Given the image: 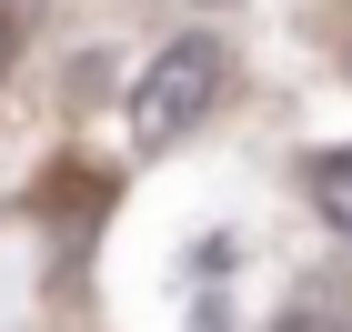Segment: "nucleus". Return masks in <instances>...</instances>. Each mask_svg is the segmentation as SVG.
<instances>
[{
	"mask_svg": "<svg viewBox=\"0 0 352 332\" xmlns=\"http://www.w3.org/2000/svg\"><path fill=\"white\" fill-rule=\"evenodd\" d=\"M221 81H232V51H221L212 30L162 41V60L131 81V141H141V151H171L182 131H201L212 101H221Z\"/></svg>",
	"mask_w": 352,
	"mask_h": 332,
	"instance_id": "obj_1",
	"label": "nucleus"
},
{
	"mask_svg": "<svg viewBox=\"0 0 352 332\" xmlns=\"http://www.w3.org/2000/svg\"><path fill=\"white\" fill-rule=\"evenodd\" d=\"M312 201H322V221H332V232H352V151H332V162L312 171Z\"/></svg>",
	"mask_w": 352,
	"mask_h": 332,
	"instance_id": "obj_2",
	"label": "nucleus"
},
{
	"mask_svg": "<svg viewBox=\"0 0 352 332\" xmlns=\"http://www.w3.org/2000/svg\"><path fill=\"white\" fill-rule=\"evenodd\" d=\"M272 332H352V312H332V302H292Z\"/></svg>",
	"mask_w": 352,
	"mask_h": 332,
	"instance_id": "obj_3",
	"label": "nucleus"
}]
</instances>
